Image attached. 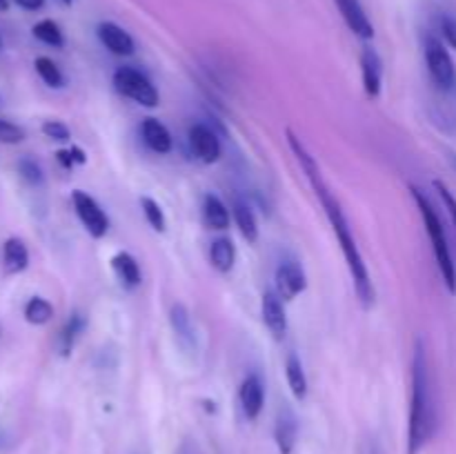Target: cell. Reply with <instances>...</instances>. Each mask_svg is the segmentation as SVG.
Here are the masks:
<instances>
[{
  "label": "cell",
  "instance_id": "cell-1",
  "mask_svg": "<svg viewBox=\"0 0 456 454\" xmlns=\"http://www.w3.org/2000/svg\"><path fill=\"white\" fill-rule=\"evenodd\" d=\"M285 134H288L289 147H292V151L297 154V160H298V165L303 167V172H305V176L310 178L312 187H314L316 199L321 200V207H323L325 216H328L330 225H332L334 234H337L338 245H341V249H343V256H346L347 267H350L352 280H354L356 294H359L363 307H370L374 303V285H372V279H370L368 265H365L363 256H361V252H359V245H356L350 225H347V218H346V214H343L341 203H338L337 196L330 191V187L325 185L323 176H321L319 163H316L314 156L307 151V147L303 145L301 138H298L292 129H288Z\"/></svg>",
  "mask_w": 456,
  "mask_h": 454
},
{
  "label": "cell",
  "instance_id": "cell-2",
  "mask_svg": "<svg viewBox=\"0 0 456 454\" xmlns=\"http://www.w3.org/2000/svg\"><path fill=\"white\" fill-rule=\"evenodd\" d=\"M436 430V408L432 396L430 365H428L426 343L419 338L412 359V401H410L408 454H419Z\"/></svg>",
  "mask_w": 456,
  "mask_h": 454
},
{
  "label": "cell",
  "instance_id": "cell-3",
  "mask_svg": "<svg viewBox=\"0 0 456 454\" xmlns=\"http://www.w3.org/2000/svg\"><path fill=\"white\" fill-rule=\"evenodd\" d=\"M410 191H412L414 203H417L419 214H421V218H423V225H426L428 234H430L432 249H435V256H436V263H439L441 276H444V280H445V288H448L452 294H456V265L452 261V252H450L448 236H445L444 223H441L436 209L432 207V203L428 200V196L423 194L419 187H410Z\"/></svg>",
  "mask_w": 456,
  "mask_h": 454
},
{
  "label": "cell",
  "instance_id": "cell-4",
  "mask_svg": "<svg viewBox=\"0 0 456 454\" xmlns=\"http://www.w3.org/2000/svg\"><path fill=\"white\" fill-rule=\"evenodd\" d=\"M114 87L123 96L132 98L134 102H138L142 107H150V109L159 105L160 101L159 89L154 87V83L142 71L134 69V67H118L114 71Z\"/></svg>",
  "mask_w": 456,
  "mask_h": 454
},
{
  "label": "cell",
  "instance_id": "cell-5",
  "mask_svg": "<svg viewBox=\"0 0 456 454\" xmlns=\"http://www.w3.org/2000/svg\"><path fill=\"white\" fill-rule=\"evenodd\" d=\"M426 62L428 71H430L432 80L439 85L441 89H452L456 85V67L450 52L445 45L441 43L436 36H428L426 38Z\"/></svg>",
  "mask_w": 456,
  "mask_h": 454
},
{
  "label": "cell",
  "instance_id": "cell-6",
  "mask_svg": "<svg viewBox=\"0 0 456 454\" xmlns=\"http://www.w3.org/2000/svg\"><path fill=\"white\" fill-rule=\"evenodd\" d=\"M71 203H74V209L76 214H78L80 223L85 225V230H87L94 239H102V236L107 234V230H110V218L102 212L101 205L96 203V199H92L87 191L76 190L74 194H71Z\"/></svg>",
  "mask_w": 456,
  "mask_h": 454
},
{
  "label": "cell",
  "instance_id": "cell-7",
  "mask_svg": "<svg viewBox=\"0 0 456 454\" xmlns=\"http://www.w3.org/2000/svg\"><path fill=\"white\" fill-rule=\"evenodd\" d=\"M307 288V276L297 261H281L276 267V294L283 301H294Z\"/></svg>",
  "mask_w": 456,
  "mask_h": 454
},
{
  "label": "cell",
  "instance_id": "cell-8",
  "mask_svg": "<svg viewBox=\"0 0 456 454\" xmlns=\"http://www.w3.org/2000/svg\"><path fill=\"white\" fill-rule=\"evenodd\" d=\"M190 147L196 154V158L203 160V163L212 165L221 158L223 147L218 136L214 134V129H209L208 125L196 123L190 127Z\"/></svg>",
  "mask_w": 456,
  "mask_h": 454
},
{
  "label": "cell",
  "instance_id": "cell-9",
  "mask_svg": "<svg viewBox=\"0 0 456 454\" xmlns=\"http://www.w3.org/2000/svg\"><path fill=\"white\" fill-rule=\"evenodd\" d=\"M261 316L263 323L267 325V329L272 332V336L276 341H283L285 334H288V316H285V307L281 296L276 294V289H267L263 294L261 301Z\"/></svg>",
  "mask_w": 456,
  "mask_h": 454
},
{
  "label": "cell",
  "instance_id": "cell-10",
  "mask_svg": "<svg viewBox=\"0 0 456 454\" xmlns=\"http://www.w3.org/2000/svg\"><path fill=\"white\" fill-rule=\"evenodd\" d=\"M240 408L243 414L249 421H256L258 414H261L263 403H265V385H263V378L258 374H249L243 383H240Z\"/></svg>",
  "mask_w": 456,
  "mask_h": 454
},
{
  "label": "cell",
  "instance_id": "cell-11",
  "mask_svg": "<svg viewBox=\"0 0 456 454\" xmlns=\"http://www.w3.org/2000/svg\"><path fill=\"white\" fill-rule=\"evenodd\" d=\"M334 3H337L338 12H341L343 20L350 27V31H354V34L363 40L374 38V27L372 22H370L361 0H334Z\"/></svg>",
  "mask_w": 456,
  "mask_h": 454
},
{
  "label": "cell",
  "instance_id": "cell-12",
  "mask_svg": "<svg viewBox=\"0 0 456 454\" xmlns=\"http://www.w3.org/2000/svg\"><path fill=\"white\" fill-rule=\"evenodd\" d=\"M361 71H363V89L368 98H379L383 83V61L374 47H363Z\"/></svg>",
  "mask_w": 456,
  "mask_h": 454
},
{
  "label": "cell",
  "instance_id": "cell-13",
  "mask_svg": "<svg viewBox=\"0 0 456 454\" xmlns=\"http://www.w3.org/2000/svg\"><path fill=\"white\" fill-rule=\"evenodd\" d=\"M96 34L98 40H101L111 53H116V56H132L134 49H136L132 36H129L123 27L116 25V22H101Z\"/></svg>",
  "mask_w": 456,
  "mask_h": 454
},
{
  "label": "cell",
  "instance_id": "cell-14",
  "mask_svg": "<svg viewBox=\"0 0 456 454\" xmlns=\"http://www.w3.org/2000/svg\"><path fill=\"white\" fill-rule=\"evenodd\" d=\"M274 439H276V445H279L281 454H292L294 445H297V439H298V421L288 405H283V408L279 409V417H276V426H274Z\"/></svg>",
  "mask_w": 456,
  "mask_h": 454
},
{
  "label": "cell",
  "instance_id": "cell-15",
  "mask_svg": "<svg viewBox=\"0 0 456 454\" xmlns=\"http://www.w3.org/2000/svg\"><path fill=\"white\" fill-rule=\"evenodd\" d=\"M141 136L145 141V145L151 151H156V154H169L172 151V134H169V129L159 118H151L150 116V118L142 120Z\"/></svg>",
  "mask_w": 456,
  "mask_h": 454
},
{
  "label": "cell",
  "instance_id": "cell-16",
  "mask_svg": "<svg viewBox=\"0 0 456 454\" xmlns=\"http://www.w3.org/2000/svg\"><path fill=\"white\" fill-rule=\"evenodd\" d=\"M111 267H114L116 276H118V280L125 288L134 289L141 285V267H138V261L129 252L116 254V256L111 258Z\"/></svg>",
  "mask_w": 456,
  "mask_h": 454
},
{
  "label": "cell",
  "instance_id": "cell-17",
  "mask_svg": "<svg viewBox=\"0 0 456 454\" xmlns=\"http://www.w3.org/2000/svg\"><path fill=\"white\" fill-rule=\"evenodd\" d=\"M203 216L212 230L223 231L230 227V209L216 194H208L203 199Z\"/></svg>",
  "mask_w": 456,
  "mask_h": 454
},
{
  "label": "cell",
  "instance_id": "cell-18",
  "mask_svg": "<svg viewBox=\"0 0 456 454\" xmlns=\"http://www.w3.org/2000/svg\"><path fill=\"white\" fill-rule=\"evenodd\" d=\"M169 320H172V328H174V332H176L181 345L194 347L196 345V336H194V328H191V316H190V312H187V307L183 305V303H176V305H172V312H169Z\"/></svg>",
  "mask_w": 456,
  "mask_h": 454
},
{
  "label": "cell",
  "instance_id": "cell-19",
  "mask_svg": "<svg viewBox=\"0 0 456 454\" xmlns=\"http://www.w3.org/2000/svg\"><path fill=\"white\" fill-rule=\"evenodd\" d=\"M3 261L4 270L18 274V272L27 270L29 265V252H27V245L20 239H7L3 247Z\"/></svg>",
  "mask_w": 456,
  "mask_h": 454
},
{
  "label": "cell",
  "instance_id": "cell-20",
  "mask_svg": "<svg viewBox=\"0 0 456 454\" xmlns=\"http://www.w3.org/2000/svg\"><path fill=\"white\" fill-rule=\"evenodd\" d=\"M232 209H234V221H236V225H239L243 239L248 240V243H256L258 223H256V216H254L252 207H249L243 199H234V207Z\"/></svg>",
  "mask_w": 456,
  "mask_h": 454
},
{
  "label": "cell",
  "instance_id": "cell-21",
  "mask_svg": "<svg viewBox=\"0 0 456 454\" xmlns=\"http://www.w3.org/2000/svg\"><path fill=\"white\" fill-rule=\"evenodd\" d=\"M209 258H212V265L216 267L221 274L232 272V267H234L236 263V247L234 243H232V239L221 236V239L214 240L212 249H209Z\"/></svg>",
  "mask_w": 456,
  "mask_h": 454
},
{
  "label": "cell",
  "instance_id": "cell-22",
  "mask_svg": "<svg viewBox=\"0 0 456 454\" xmlns=\"http://www.w3.org/2000/svg\"><path fill=\"white\" fill-rule=\"evenodd\" d=\"M285 374H288V383L292 394L297 396L298 401H303L307 396V377L305 369H303L301 359L297 354H289L288 361H285Z\"/></svg>",
  "mask_w": 456,
  "mask_h": 454
},
{
  "label": "cell",
  "instance_id": "cell-23",
  "mask_svg": "<svg viewBox=\"0 0 456 454\" xmlns=\"http://www.w3.org/2000/svg\"><path fill=\"white\" fill-rule=\"evenodd\" d=\"M85 325H87V320H85V316L78 314V312H74V314L69 316V320H67L65 328H62V332H61L62 354H69L71 347H74V343H76V338L83 334Z\"/></svg>",
  "mask_w": 456,
  "mask_h": 454
},
{
  "label": "cell",
  "instance_id": "cell-24",
  "mask_svg": "<svg viewBox=\"0 0 456 454\" xmlns=\"http://www.w3.org/2000/svg\"><path fill=\"white\" fill-rule=\"evenodd\" d=\"M34 67H36V71H38L40 78H43V83L49 85V87L61 89L62 85H65V76H62V71L58 69V65L52 61V58H47V56L36 58Z\"/></svg>",
  "mask_w": 456,
  "mask_h": 454
},
{
  "label": "cell",
  "instance_id": "cell-25",
  "mask_svg": "<svg viewBox=\"0 0 456 454\" xmlns=\"http://www.w3.org/2000/svg\"><path fill=\"white\" fill-rule=\"evenodd\" d=\"M52 316H53V307L49 301H45V298H40V296H34L27 301L25 319L29 320L31 325L49 323V320H52Z\"/></svg>",
  "mask_w": 456,
  "mask_h": 454
},
{
  "label": "cell",
  "instance_id": "cell-26",
  "mask_svg": "<svg viewBox=\"0 0 456 454\" xmlns=\"http://www.w3.org/2000/svg\"><path fill=\"white\" fill-rule=\"evenodd\" d=\"M34 36L40 43L49 45V47H62V45H65V36H62L61 27L53 20H40L38 25L34 27Z\"/></svg>",
  "mask_w": 456,
  "mask_h": 454
},
{
  "label": "cell",
  "instance_id": "cell-27",
  "mask_svg": "<svg viewBox=\"0 0 456 454\" xmlns=\"http://www.w3.org/2000/svg\"><path fill=\"white\" fill-rule=\"evenodd\" d=\"M141 207H142V214H145L147 223H150L156 231L167 230V218H165L163 207H160L154 199H150V196H142Z\"/></svg>",
  "mask_w": 456,
  "mask_h": 454
},
{
  "label": "cell",
  "instance_id": "cell-28",
  "mask_svg": "<svg viewBox=\"0 0 456 454\" xmlns=\"http://www.w3.org/2000/svg\"><path fill=\"white\" fill-rule=\"evenodd\" d=\"M18 172H20V176L25 178L29 185H40V182H43V169H40V165L36 163L34 158L18 160Z\"/></svg>",
  "mask_w": 456,
  "mask_h": 454
},
{
  "label": "cell",
  "instance_id": "cell-29",
  "mask_svg": "<svg viewBox=\"0 0 456 454\" xmlns=\"http://www.w3.org/2000/svg\"><path fill=\"white\" fill-rule=\"evenodd\" d=\"M43 134L47 138H52V141H58V142H67L71 138L69 127H67L62 120H45Z\"/></svg>",
  "mask_w": 456,
  "mask_h": 454
},
{
  "label": "cell",
  "instance_id": "cell-30",
  "mask_svg": "<svg viewBox=\"0 0 456 454\" xmlns=\"http://www.w3.org/2000/svg\"><path fill=\"white\" fill-rule=\"evenodd\" d=\"M56 158H58V163L62 165V167H74V165H83V163H87V154H85L83 150H80V147H69V150H61L56 154Z\"/></svg>",
  "mask_w": 456,
  "mask_h": 454
},
{
  "label": "cell",
  "instance_id": "cell-31",
  "mask_svg": "<svg viewBox=\"0 0 456 454\" xmlns=\"http://www.w3.org/2000/svg\"><path fill=\"white\" fill-rule=\"evenodd\" d=\"M25 138V132L18 125L9 123V120H0V142H9V145H16Z\"/></svg>",
  "mask_w": 456,
  "mask_h": 454
},
{
  "label": "cell",
  "instance_id": "cell-32",
  "mask_svg": "<svg viewBox=\"0 0 456 454\" xmlns=\"http://www.w3.org/2000/svg\"><path fill=\"white\" fill-rule=\"evenodd\" d=\"M435 190L439 191L441 200H444V205H445V207H448L450 216H452V223H454V227H456V199L452 196V191L448 190V185H445L444 181H435Z\"/></svg>",
  "mask_w": 456,
  "mask_h": 454
},
{
  "label": "cell",
  "instance_id": "cell-33",
  "mask_svg": "<svg viewBox=\"0 0 456 454\" xmlns=\"http://www.w3.org/2000/svg\"><path fill=\"white\" fill-rule=\"evenodd\" d=\"M441 34H444L445 43L452 49H456V20L452 16L441 18Z\"/></svg>",
  "mask_w": 456,
  "mask_h": 454
},
{
  "label": "cell",
  "instance_id": "cell-34",
  "mask_svg": "<svg viewBox=\"0 0 456 454\" xmlns=\"http://www.w3.org/2000/svg\"><path fill=\"white\" fill-rule=\"evenodd\" d=\"M18 4H20L22 9H29V12H36V9H40L45 4V0H16Z\"/></svg>",
  "mask_w": 456,
  "mask_h": 454
},
{
  "label": "cell",
  "instance_id": "cell-35",
  "mask_svg": "<svg viewBox=\"0 0 456 454\" xmlns=\"http://www.w3.org/2000/svg\"><path fill=\"white\" fill-rule=\"evenodd\" d=\"M7 7H9V0H0V12H4Z\"/></svg>",
  "mask_w": 456,
  "mask_h": 454
},
{
  "label": "cell",
  "instance_id": "cell-36",
  "mask_svg": "<svg viewBox=\"0 0 456 454\" xmlns=\"http://www.w3.org/2000/svg\"><path fill=\"white\" fill-rule=\"evenodd\" d=\"M370 454H381V452H379V448H372L370 450Z\"/></svg>",
  "mask_w": 456,
  "mask_h": 454
},
{
  "label": "cell",
  "instance_id": "cell-37",
  "mask_svg": "<svg viewBox=\"0 0 456 454\" xmlns=\"http://www.w3.org/2000/svg\"><path fill=\"white\" fill-rule=\"evenodd\" d=\"M450 158H452V163L456 165V154H452V156H450Z\"/></svg>",
  "mask_w": 456,
  "mask_h": 454
},
{
  "label": "cell",
  "instance_id": "cell-38",
  "mask_svg": "<svg viewBox=\"0 0 456 454\" xmlns=\"http://www.w3.org/2000/svg\"><path fill=\"white\" fill-rule=\"evenodd\" d=\"M62 3H71V0H62Z\"/></svg>",
  "mask_w": 456,
  "mask_h": 454
}]
</instances>
